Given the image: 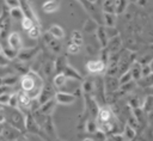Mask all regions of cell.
Instances as JSON below:
<instances>
[{"label": "cell", "instance_id": "obj_5", "mask_svg": "<svg viewBox=\"0 0 153 141\" xmlns=\"http://www.w3.org/2000/svg\"><path fill=\"white\" fill-rule=\"evenodd\" d=\"M39 48L38 47H29V48H22L18 51L17 55V60L22 61V62H29L30 60L35 59L38 53H39Z\"/></svg>", "mask_w": 153, "mask_h": 141}, {"label": "cell", "instance_id": "obj_32", "mask_svg": "<svg viewBox=\"0 0 153 141\" xmlns=\"http://www.w3.org/2000/svg\"><path fill=\"white\" fill-rule=\"evenodd\" d=\"M102 10H103V12L115 13V0H103Z\"/></svg>", "mask_w": 153, "mask_h": 141}, {"label": "cell", "instance_id": "obj_13", "mask_svg": "<svg viewBox=\"0 0 153 141\" xmlns=\"http://www.w3.org/2000/svg\"><path fill=\"white\" fill-rule=\"evenodd\" d=\"M20 133H22L20 130H18L17 128H14L8 123L4 125V129H2V136L8 141H14L16 139H18L20 136Z\"/></svg>", "mask_w": 153, "mask_h": 141}, {"label": "cell", "instance_id": "obj_29", "mask_svg": "<svg viewBox=\"0 0 153 141\" xmlns=\"http://www.w3.org/2000/svg\"><path fill=\"white\" fill-rule=\"evenodd\" d=\"M128 1L129 0H115V13L116 14L124 13L128 7Z\"/></svg>", "mask_w": 153, "mask_h": 141}, {"label": "cell", "instance_id": "obj_14", "mask_svg": "<svg viewBox=\"0 0 153 141\" xmlns=\"http://www.w3.org/2000/svg\"><path fill=\"white\" fill-rule=\"evenodd\" d=\"M7 43H8V47L16 49V50H20L23 48V42H22V37L19 35V32L14 31V32H11L7 37Z\"/></svg>", "mask_w": 153, "mask_h": 141}, {"label": "cell", "instance_id": "obj_54", "mask_svg": "<svg viewBox=\"0 0 153 141\" xmlns=\"http://www.w3.org/2000/svg\"><path fill=\"white\" fill-rule=\"evenodd\" d=\"M14 141H25V140H24V139H23L22 136H19V137H18V139H16Z\"/></svg>", "mask_w": 153, "mask_h": 141}, {"label": "cell", "instance_id": "obj_57", "mask_svg": "<svg viewBox=\"0 0 153 141\" xmlns=\"http://www.w3.org/2000/svg\"><path fill=\"white\" fill-rule=\"evenodd\" d=\"M149 65H151V67H152V72H153V60L151 61V63H149Z\"/></svg>", "mask_w": 153, "mask_h": 141}, {"label": "cell", "instance_id": "obj_1", "mask_svg": "<svg viewBox=\"0 0 153 141\" xmlns=\"http://www.w3.org/2000/svg\"><path fill=\"white\" fill-rule=\"evenodd\" d=\"M19 82H20V90L27 92L31 98H37L44 85L43 76L38 75L33 70H29L26 74H23Z\"/></svg>", "mask_w": 153, "mask_h": 141}, {"label": "cell", "instance_id": "obj_52", "mask_svg": "<svg viewBox=\"0 0 153 141\" xmlns=\"http://www.w3.org/2000/svg\"><path fill=\"white\" fill-rule=\"evenodd\" d=\"M82 141H94V140H93V137H85Z\"/></svg>", "mask_w": 153, "mask_h": 141}, {"label": "cell", "instance_id": "obj_42", "mask_svg": "<svg viewBox=\"0 0 153 141\" xmlns=\"http://www.w3.org/2000/svg\"><path fill=\"white\" fill-rule=\"evenodd\" d=\"M67 51H68V54L75 55V54H78L80 51V45H78V44H75V43L69 41V43L67 45Z\"/></svg>", "mask_w": 153, "mask_h": 141}, {"label": "cell", "instance_id": "obj_6", "mask_svg": "<svg viewBox=\"0 0 153 141\" xmlns=\"http://www.w3.org/2000/svg\"><path fill=\"white\" fill-rule=\"evenodd\" d=\"M104 87H105V92L108 93H114L116 91L120 90L121 84H120V79L116 75H108L104 78Z\"/></svg>", "mask_w": 153, "mask_h": 141}, {"label": "cell", "instance_id": "obj_55", "mask_svg": "<svg viewBox=\"0 0 153 141\" xmlns=\"http://www.w3.org/2000/svg\"><path fill=\"white\" fill-rule=\"evenodd\" d=\"M2 129H4V124H0V134H2Z\"/></svg>", "mask_w": 153, "mask_h": 141}, {"label": "cell", "instance_id": "obj_22", "mask_svg": "<svg viewBox=\"0 0 153 141\" xmlns=\"http://www.w3.org/2000/svg\"><path fill=\"white\" fill-rule=\"evenodd\" d=\"M53 73H55V62H53L51 60H48L42 66V74L44 78L50 79L53 76Z\"/></svg>", "mask_w": 153, "mask_h": 141}, {"label": "cell", "instance_id": "obj_2", "mask_svg": "<svg viewBox=\"0 0 153 141\" xmlns=\"http://www.w3.org/2000/svg\"><path fill=\"white\" fill-rule=\"evenodd\" d=\"M96 121L98 123L99 129L108 133V131H112L116 118H115V115H114V111L111 110V108L108 105H103L98 110Z\"/></svg>", "mask_w": 153, "mask_h": 141}, {"label": "cell", "instance_id": "obj_33", "mask_svg": "<svg viewBox=\"0 0 153 141\" xmlns=\"http://www.w3.org/2000/svg\"><path fill=\"white\" fill-rule=\"evenodd\" d=\"M98 129H99V127H98V123H97L96 119H88V121L86 122V124H85V130H86V133H88V134H93V133H96Z\"/></svg>", "mask_w": 153, "mask_h": 141}, {"label": "cell", "instance_id": "obj_35", "mask_svg": "<svg viewBox=\"0 0 153 141\" xmlns=\"http://www.w3.org/2000/svg\"><path fill=\"white\" fill-rule=\"evenodd\" d=\"M71 42L78 44V45H80V47L82 45L84 39H82V35H81V32H80L79 30L72 31V33H71Z\"/></svg>", "mask_w": 153, "mask_h": 141}, {"label": "cell", "instance_id": "obj_15", "mask_svg": "<svg viewBox=\"0 0 153 141\" xmlns=\"http://www.w3.org/2000/svg\"><path fill=\"white\" fill-rule=\"evenodd\" d=\"M96 36L98 38V42L100 44L102 48H105L108 45V42H109V35H108V30L105 26H98L97 30H96Z\"/></svg>", "mask_w": 153, "mask_h": 141}, {"label": "cell", "instance_id": "obj_40", "mask_svg": "<svg viewBox=\"0 0 153 141\" xmlns=\"http://www.w3.org/2000/svg\"><path fill=\"white\" fill-rule=\"evenodd\" d=\"M92 137L94 141H108V136H106V133L102 129H98L96 133L92 134Z\"/></svg>", "mask_w": 153, "mask_h": 141}, {"label": "cell", "instance_id": "obj_56", "mask_svg": "<svg viewBox=\"0 0 153 141\" xmlns=\"http://www.w3.org/2000/svg\"><path fill=\"white\" fill-rule=\"evenodd\" d=\"M4 51V47L1 45V43H0V53H2Z\"/></svg>", "mask_w": 153, "mask_h": 141}, {"label": "cell", "instance_id": "obj_27", "mask_svg": "<svg viewBox=\"0 0 153 141\" xmlns=\"http://www.w3.org/2000/svg\"><path fill=\"white\" fill-rule=\"evenodd\" d=\"M116 13H108V12H103V19H104V24L106 27H114L116 24Z\"/></svg>", "mask_w": 153, "mask_h": 141}, {"label": "cell", "instance_id": "obj_9", "mask_svg": "<svg viewBox=\"0 0 153 141\" xmlns=\"http://www.w3.org/2000/svg\"><path fill=\"white\" fill-rule=\"evenodd\" d=\"M20 8L23 10L25 17L31 18L36 25H41L39 19H38V17H37V14H36V12H35V10H33V7L29 0H20Z\"/></svg>", "mask_w": 153, "mask_h": 141}, {"label": "cell", "instance_id": "obj_30", "mask_svg": "<svg viewBox=\"0 0 153 141\" xmlns=\"http://www.w3.org/2000/svg\"><path fill=\"white\" fill-rule=\"evenodd\" d=\"M19 76L18 75H14V74H7V75H4L2 76V84L4 85H7V86H14L18 81H19Z\"/></svg>", "mask_w": 153, "mask_h": 141}, {"label": "cell", "instance_id": "obj_44", "mask_svg": "<svg viewBox=\"0 0 153 141\" xmlns=\"http://www.w3.org/2000/svg\"><path fill=\"white\" fill-rule=\"evenodd\" d=\"M85 10H87L88 12H93V5H92V1L91 0H78Z\"/></svg>", "mask_w": 153, "mask_h": 141}, {"label": "cell", "instance_id": "obj_51", "mask_svg": "<svg viewBox=\"0 0 153 141\" xmlns=\"http://www.w3.org/2000/svg\"><path fill=\"white\" fill-rule=\"evenodd\" d=\"M6 122V117H5V114L0 111V124H4Z\"/></svg>", "mask_w": 153, "mask_h": 141}, {"label": "cell", "instance_id": "obj_58", "mask_svg": "<svg viewBox=\"0 0 153 141\" xmlns=\"http://www.w3.org/2000/svg\"><path fill=\"white\" fill-rule=\"evenodd\" d=\"M129 1H131V2H137L139 0H129Z\"/></svg>", "mask_w": 153, "mask_h": 141}, {"label": "cell", "instance_id": "obj_19", "mask_svg": "<svg viewBox=\"0 0 153 141\" xmlns=\"http://www.w3.org/2000/svg\"><path fill=\"white\" fill-rule=\"evenodd\" d=\"M130 73L133 75V79L134 81H139L141 78H142V63L139 62V61H134L131 65H130Z\"/></svg>", "mask_w": 153, "mask_h": 141}, {"label": "cell", "instance_id": "obj_48", "mask_svg": "<svg viewBox=\"0 0 153 141\" xmlns=\"http://www.w3.org/2000/svg\"><path fill=\"white\" fill-rule=\"evenodd\" d=\"M10 62H11V60L7 59L4 53H0V67H7L10 65Z\"/></svg>", "mask_w": 153, "mask_h": 141}, {"label": "cell", "instance_id": "obj_28", "mask_svg": "<svg viewBox=\"0 0 153 141\" xmlns=\"http://www.w3.org/2000/svg\"><path fill=\"white\" fill-rule=\"evenodd\" d=\"M10 17L12 18V19H14V20H18V22H22V19L25 17L24 16V12H23V10L20 8V6L19 7H13V8H10Z\"/></svg>", "mask_w": 153, "mask_h": 141}, {"label": "cell", "instance_id": "obj_49", "mask_svg": "<svg viewBox=\"0 0 153 141\" xmlns=\"http://www.w3.org/2000/svg\"><path fill=\"white\" fill-rule=\"evenodd\" d=\"M152 67L149 63H146V65H142V76H147L149 74H152Z\"/></svg>", "mask_w": 153, "mask_h": 141}, {"label": "cell", "instance_id": "obj_46", "mask_svg": "<svg viewBox=\"0 0 153 141\" xmlns=\"http://www.w3.org/2000/svg\"><path fill=\"white\" fill-rule=\"evenodd\" d=\"M143 105H145V108H146V111H147V112L153 111V97H148V98L145 100Z\"/></svg>", "mask_w": 153, "mask_h": 141}, {"label": "cell", "instance_id": "obj_20", "mask_svg": "<svg viewBox=\"0 0 153 141\" xmlns=\"http://www.w3.org/2000/svg\"><path fill=\"white\" fill-rule=\"evenodd\" d=\"M61 73H65V75H66L68 79H75V80H79V81L82 80V76L80 75V73H79L74 67H72L69 63L66 65V67L63 68V70H62Z\"/></svg>", "mask_w": 153, "mask_h": 141}, {"label": "cell", "instance_id": "obj_4", "mask_svg": "<svg viewBox=\"0 0 153 141\" xmlns=\"http://www.w3.org/2000/svg\"><path fill=\"white\" fill-rule=\"evenodd\" d=\"M86 69L90 74H94V75H98V74H102L106 70V63L98 59V60H90L86 62Z\"/></svg>", "mask_w": 153, "mask_h": 141}, {"label": "cell", "instance_id": "obj_7", "mask_svg": "<svg viewBox=\"0 0 153 141\" xmlns=\"http://www.w3.org/2000/svg\"><path fill=\"white\" fill-rule=\"evenodd\" d=\"M54 88H55V86H51L50 84H44V85H43V87H42V90H41L38 97H37L38 100H39V103H41V105L44 104V103H47L48 100L55 98L56 92H55Z\"/></svg>", "mask_w": 153, "mask_h": 141}, {"label": "cell", "instance_id": "obj_3", "mask_svg": "<svg viewBox=\"0 0 153 141\" xmlns=\"http://www.w3.org/2000/svg\"><path fill=\"white\" fill-rule=\"evenodd\" d=\"M4 114L6 117V122L8 124L13 125L14 128H17L20 131L25 130V116L23 115V112L20 110H18V108L8 106V109H6V111Z\"/></svg>", "mask_w": 153, "mask_h": 141}, {"label": "cell", "instance_id": "obj_21", "mask_svg": "<svg viewBox=\"0 0 153 141\" xmlns=\"http://www.w3.org/2000/svg\"><path fill=\"white\" fill-rule=\"evenodd\" d=\"M60 8V0H47L42 5V10L44 13H54Z\"/></svg>", "mask_w": 153, "mask_h": 141}, {"label": "cell", "instance_id": "obj_18", "mask_svg": "<svg viewBox=\"0 0 153 141\" xmlns=\"http://www.w3.org/2000/svg\"><path fill=\"white\" fill-rule=\"evenodd\" d=\"M42 129L44 130V133L49 136V137H57L56 135V130L54 128V123H53V119L50 116H48L44 121V123L42 124Z\"/></svg>", "mask_w": 153, "mask_h": 141}, {"label": "cell", "instance_id": "obj_17", "mask_svg": "<svg viewBox=\"0 0 153 141\" xmlns=\"http://www.w3.org/2000/svg\"><path fill=\"white\" fill-rule=\"evenodd\" d=\"M135 135H136V131H135L134 127H131L130 124H127V125L124 127V130H123V133L121 134V136H120V137H118V136H115V137L118 139V141H120V140H121V141H133L134 137H135Z\"/></svg>", "mask_w": 153, "mask_h": 141}, {"label": "cell", "instance_id": "obj_10", "mask_svg": "<svg viewBox=\"0 0 153 141\" xmlns=\"http://www.w3.org/2000/svg\"><path fill=\"white\" fill-rule=\"evenodd\" d=\"M25 130H27V131L31 133V134H37V135H38V133H41V130H42L41 125H39L38 122L35 119L33 115H31V114H27V115L25 116Z\"/></svg>", "mask_w": 153, "mask_h": 141}, {"label": "cell", "instance_id": "obj_25", "mask_svg": "<svg viewBox=\"0 0 153 141\" xmlns=\"http://www.w3.org/2000/svg\"><path fill=\"white\" fill-rule=\"evenodd\" d=\"M55 104H56L55 98H54V99H50V100H48L47 103L42 104L41 108H39V110H41L45 116H50V115L53 114L54 109H55Z\"/></svg>", "mask_w": 153, "mask_h": 141}, {"label": "cell", "instance_id": "obj_34", "mask_svg": "<svg viewBox=\"0 0 153 141\" xmlns=\"http://www.w3.org/2000/svg\"><path fill=\"white\" fill-rule=\"evenodd\" d=\"M42 35L41 32V25H33L29 31H27V36L31 38V39H38L39 36Z\"/></svg>", "mask_w": 153, "mask_h": 141}, {"label": "cell", "instance_id": "obj_26", "mask_svg": "<svg viewBox=\"0 0 153 141\" xmlns=\"http://www.w3.org/2000/svg\"><path fill=\"white\" fill-rule=\"evenodd\" d=\"M67 79L68 78L65 75V73H56L53 79V85L55 86V88H62L66 85Z\"/></svg>", "mask_w": 153, "mask_h": 141}, {"label": "cell", "instance_id": "obj_36", "mask_svg": "<svg viewBox=\"0 0 153 141\" xmlns=\"http://www.w3.org/2000/svg\"><path fill=\"white\" fill-rule=\"evenodd\" d=\"M98 26L99 25L97 24V22H94L93 19H87L86 23H85V25H84V30L86 32H96V30H97Z\"/></svg>", "mask_w": 153, "mask_h": 141}, {"label": "cell", "instance_id": "obj_47", "mask_svg": "<svg viewBox=\"0 0 153 141\" xmlns=\"http://www.w3.org/2000/svg\"><path fill=\"white\" fill-rule=\"evenodd\" d=\"M5 4L8 8L13 7H19L20 6V0H5Z\"/></svg>", "mask_w": 153, "mask_h": 141}, {"label": "cell", "instance_id": "obj_24", "mask_svg": "<svg viewBox=\"0 0 153 141\" xmlns=\"http://www.w3.org/2000/svg\"><path fill=\"white\" fill-rule=\"evenodd\" d=\"M48 32H49L53 37H55V38H57V39H62V38L65 37V31H63V29H62L60 25H57V24H53V25L48 29Z\"/></svg>", "mask_w": 153, "mask_h": 141}, {"label": "cell", "instance_id": "obj_41", "mask_svg": "<svg viewBox=\"0 0 153 141\" xmlns=\"http://www.w3.org/2000/svg\"><path fill=\"white\" fill-rule=\"evenodd\" d=\"M20 24H22V27H23L25 31H29V30L35 25V22H33L31 18H29V17H24V18L22 19Z\"/></svg>", "mask_w": 153, "mask_h": 141}, {"label": "cell", "instance_id": "obj_37", "mask_svg": "<svg viewBox=\"0 0 153 141\" xmlns=\"http://www.w3.org/2000/svg\"><path fill=\"white\" fill-rule=\"evenodd\" d=\"M139 85H141L142 87H152L153 86V73L147 75V76H142L139 81H137Z\"/></svg>", "mask_w": 153, "mask_h": 141}, {"label": "cell", "instance_id": "obj_50", "mask_svg": "<svg viewBox=\"0 0 153 141\" xmlns=\"http://www.w3.org/2000/svg\"><path fill=\"white\" fill-rule=\"evenodd\" d=\"M7 92H11V86H7V85H0V94L2 93H7Z\"/></svg>", "mask_w": 153, "mask_h": 141}, {"label": "cell", "instance_id": "obj_8", "mask_svg": "<svg viewBox=\"0 0 153 141\" xmlns=\"http://www.w3.org/2000/svg\"><path fill=\"white\" fill-rule=\"evenodd\" d=\"M43 41L45 43V45L55 54H59L61 51V43H60V39L53 37L48 31H45L43 33Z\"/></svg>", "mask_w": 153, "mask_h": 141}, {"label": "cell", "instance_id": "obj_11", "mask_svg": "<svg viewBox=\"0 0 153 141\" xmlns=\"http://www.w3.org/2000/svg\"><path fill=\"white\" fill-rule=\"evenodd\" d=\"M76 97L75 94L73 93H68V92H62V91H59L56 92L55 94V100L57 104H61V105H71L75 102Z\"/></svg>", "mask_w": 153, "mask_h": 141}, {"label": "cell", "instance_id": "obj_23", "mask_svg": "<svg viewBox=\"0 0 153 141\" xmlns=\"http://www.w3.org/2000/svg\"><path fill=\"white\" fill-rule=\"evenodd\" d=\"M10 13H6L5 11H2L0 13V35L2 32H6L10 27Z\"/></svg>", "mask_w": 153, "mask_h": 141}, {"label": "cell", "instance_id": "obj_16", "mask_svg": "<svg viewBox=\"0 0 153 141\" xmlns=\"http://www.w3.org/2000/svg\"><path fill=\"white\" fill-rule=\"evenodd\" d=\"M121 44H122V41L118 35L109 38V42H108V50L110 54H115V53H120V48H121Z\"/></svg>", "mask_w": 153, "mask_h": 141}, {"label": "cell", "instance_id": "obj_39", "mask_svg": "<svg viewBox=\"0 0 153 141\" xmlns=\"http://www.w3.org/2000/svg\"><path fill=\"white\" fill-rule=\"evenodd\" d=\"M2 53H4L5 56H6L7 59H10V60L17 59V55H18V50H16V49H13V48H11V47L4 48V51H2Z\"/></svg>", "mask_w": 153, "mask_h": 141}, {"label": "cell", "instance_id": "obj_45", "mask_svg": "<svg viewBox=\"0 0 153 141\" xmlns=\"http://www.w3.org/2000/svg\"><path fill=\"white\" fill-rule=\"evenodd\" d=\"M7 106H11V108H18L19 104H18V96L17 93H12L11 96V99H10V103Z\"/></svg>", "mask_w": 153, "mask_h": 141}, {"label": "cell", "instance_id": "obj_38", "mask_svg": "<svg viewBox=\"0 0 153 141\" xmlns=\"http://www.w3.org/2000/svg\"><path fill=\"white\" fill-rule=\"evenodd\" d=\"M118 79H120V84H121V85H124V84L130 82V81L134 80V79H133V75H131V73H130L129 69L126 70L124 73H122V74L118 76Z\"/></svg>", "mask_w": 153, "mask_h": 141}, {"label": "cell", "instance_id": "obj_12", "mask_svg": "<svg viewBox=\"0 0 153 141\" xmlns=\"http://www.w3.org/2000/svg\"><path fill=\"white\" fill-rule=\"evenodd\" d=\"M17 96H18V104H19V108L24 111L26 110H30V106H31V102H32V98L30 97V94L23 90L18 91L17 92Z\"/></svg>", "mask_w": 153, "mask_h": 141}, {"label": "cell", "instance_id": "obj_53", "mask_svg": "<svg viewBox=\"0 0 153 141\" xmlns=\"http://www.w3.org/2000/svg\"><path fill=\"white\" fill-rule=\"evenodd\" d=\"M50 141H62V140H60L59 137H50Z\"/></svg>", "mask_w": 153, "mask_h": 141}, {"label": "cell", "instance_id": "obj_43", "mask_svg": "<svg viewBox=\"0 0 153 141\" xmlns=\"http://www.w3.org/2000/svg\"><path fill=\"white\" fill-rule=\"evenodd\" d=\"M11 96H12V93H11V92H7V93H2V94H0V105H2V106H7V105H8V103H10Z\"/></svg>", "mask_w": 153, "mask_h": 141}, {"label": "cell", "instance_id": "obj_31", "mask_svg": "<svg viewBox=\"0 0 153 141\" xmlns=\"http://www.w3.org/2000/svg\"><path fill=\"white\" fill-rule=\"evenodd\" d=\"M82 92H84V94L93 96V93H94V81L85 80L84 84H82Z\"/></svg>", "mask_w": 153, "mask_h": 141}, {"label": "cell", "instance_id": "obj_59", "mask_svg": "<svg viewBox=\"0 0 153 141\" xmlns=\"http://www.w3.org/2000/svg\"><path fill=\"white\" fill-rule=\"evenodd\" d=\"M0 85H2V78H0Z\"/></svg>", "mask_w": 153, "mask_h": 141}]
</instances>
